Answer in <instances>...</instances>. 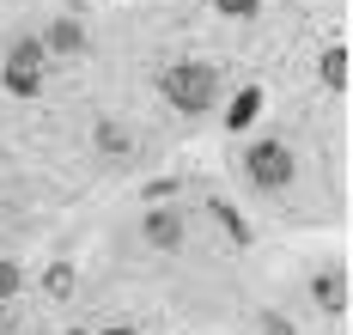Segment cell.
Here are the masks:
<instances>
[{"instance_id": "6da1fadb", "label": "cell", "mask_w": 353, "mask_h": 335, "mask_svg": "<svg viewBox=\"0 0 353 335\" xmlns=\"http://www.w3.org/2000/svg\"><path fill=\"white\" fill-rule=\"evenodd\" d=\"M159 92H165L171 110L201 116V110H213V98H219V74H213L208 61H171V68L159 74Z\"/></svg>"}, {"instance_id": "7a4b0ae2", "label": "cell", "mask_w": 353, "mask_h": 335, "mask_svg": "<svg viewBox=\"0 0 353 335\" xmlns=\"http://www.w3.org/2000/svg\"><path fill=\"white\" fill-rule=\"evenodd\" d=\"M292 171H299V159L286 141H250L244 147V177L256 189H286L292 183Z\"/></svg>"}, {"instance_id": "3957f363", "label": "cell", "mask_w": 353, "mask_h": 335, "mask_svg": "<svg viewBox=\"0 0 353 335\" xmlns=\"http://www.w3.org/2000/svg\"><path fill=\"white\" fill-rule=\"evenodd\" d=\"M0 79H6V92H12V98H37V92H43V79H49V55H43V43H37V37L12 43V49H6Z\"/></svg>"}, {"instance_id": "277c9868", "label": "cell", "mask_w": 353, "mask_h": 335, "mask_svg": "<svg viewBox=\"0 0 353 335\" xmlns=\"http://www.w3.org/2000/svg\"><path fill=\"white\" fill-rule=\"evenodd\" d=\"M146 244H152V250H176V244H183V214H176V207H152V214H146Z\"/></svg>"}, {"instance_id": "5b68a950", "label": "cell", "mask_w": 353, "mask_h": 335, "mask_svg": "<svg viewBox=\"0 0 353 335\" xmlns=\"http://www.w3.org/2000/svg\"><path fill=\"white\" fill-rule=\"evenodd\" d=\"M37 43H43V55H79V49H85V31H79L73 19H55Z\"/></svg>"}, {"instance_id": "8992f818", "label": "cell", "mask_w": 353, "mask_h": 335, "mask_svg": "<svg viewBox=\"0 0 353 335\" xmlns=\"http://www.w3.org/2000/svg\"><path fill=\"white\" fill-rule=\"evenodd\" d=\"M317 305L329 311V317H341V311H347V274H341V268L317 274Z\"/></svg>"}, {"instance_id": "52a82bcc", "label": "cell", "mask_w": 353, "mask_h": 335, "mask_svg": "<svg viewBox=\"0 0 353 335\" xmlns=\"http://www.w3.org/2000/svg\"><path fill=\"white\" fill-rule=\"evenodd\" d=\"M256 116H262V92H256V85H244V92L232 98V110H225V128H232V134H244Z\"/></svg>"}, {"instance_id": "ba28073f", "label": "cell", "mask_w": 353, "mask_h": 335, "mask_svg": "<svg viewBox=\"0 0 353 335\" xmlns=\"http://www.w3.org/2000/svg\"><path fill=\"white\" fill-rule=\"evenodd\" d=\"M92 141H98V152H110V159H128V152H134V134H128L122 122H98Z\"/></svg>"}, {"instance_id": "9c48e42d", "label": "cell", "mask_w": 353, "mask_h": 335, "mask_svg": "<svg viewBox=\"0 0 353 335\" xmlns=\"http://www.w3.org/2000/svg\"><path fill=\"white\" fill-rule=\"evenodd\" d=\"M347 79H353V61H347V49L335 43V49L323 55V85H329V92H347Z\"/></svg>"}, {"instance_id": "30bf717a", "label": "cell", "mask_w": 353, "mask_h": 335, "mask_svg": "<svg viewBox=\"0 0 353 335\" xmlns=\"http://www.w3.org/2000/svg\"><path fill=\"white\" fill-rule=\"evenodd\" d=\"M213 220L225 225V238H232V244H250V225L238 220V207H232V201H213Z\"/></svg>"}, {"instance_id": "8fae6325", "label": "cell", "mask_w": 353, "mask_h": 335, "mask_svg": "<svg viewBox=\"0 0 353 335\" xmlns=\"http://www.w3.org/2000/svg\"><path fill=\"white\" fill-rule=\"evenodd\" d=\"M43 293H49V298H68L73 293V268H49V274H43Z\"/></svg>"}, {"instance_id": "7c38bea8", "label": "cell", "mask_w": 353, "mask_h": 335, "mask_svg": "<svg viewBox=\"0 0 353 335\" xmlns=\"http://www.w3.org/2000/svg\"><path fill=\"white\" fill-rule=\"evenodd\" d=\"M213 6H219L225 19H256V6H262V0H213Z\"/></svg>"}, {"instance_id": "4fadbf2b", "label": "cell", "mask_w": 353, "mask_h": 335, "mask_svg": "<svg viewBox=\"0 0 353 335\" xmlns=\"http://www.w3.org/2000/svg\"><path fill=\"white\" fill-rule=\"evenodd\" d=\"M19 293V268H12V262H0V298H12Z\"/></svg>"}, {"instance_id": "5bb4252c", "label": "cell", "mask_w": 353, "mask_h": 335, "mask_svg": "<svg viewBox=\"0 0 353 335\" xmlns=\"http://www.w3.org/2000/svg\"><path fill=\"white\" fill-rule=\"evenodd\" d=\"M98 335H141V329H128V323H116V329H98Z\"/></svg>"}]
</instances>
